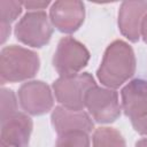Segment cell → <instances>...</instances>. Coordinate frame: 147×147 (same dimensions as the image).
<instances>
[{
    "label": "cell",
    "mask_w": 147,
    "mask_h": 147,
    "mask_svg": "<svg viewBox=\"0 0 147 147\" xmlns=\"http://www.w3.org/2000/svg\"><path fill=\"white\" fill-rule=\"evenodd\" d=\"M136 67L133 48L126 41L117 39L107 46L96 77L105 87L116 90L134 75Z\"/></svg>",
    "instance_id": "cell-1"
},
{
    "label": "cell",
    "mask_w": 147,
    "mask_h": 147,
    "mask_svg": "<svg viewBox=\"0 0 147 147\" xmlns=\"http://www.w3.org/2000/svg\"><path fill=\"white\" fill-rule=\"evenodd\" d=\"M40 68L38 54L17 45L5 46L0 52L1 84L24 82L34 77Z\"/></svg>",
    "instance_id": "cell-2"
},
{
    "label": "cell",
    "mask_w": 147,
    "mask_h": 147,
    "mask_svg": "<svg viewBox=\"0 0 147 147\" xmlns=\"http://www.w3.org/2000/svg\"><path fill=\"white\" fill-rule=\"evenodd\" d=\"M95 80L88 72H82L69 77H59L52 88L60 106L71 110H84L87 92L94 87Z\"/></svg>",
    "instance_id": "cell-3"
},
{
    "label": "cell",
    "mask_w": 147,
    "mask_h": 147,
    "mask_svg": "<svg viewBox=\"0 0 147 147\" xmlns=\"http://www.w3.org/2000/svg\"><path fill=\"white\" fill-rule=\"evenodd\" d=\"M90 52L74 37H63L59 40L53 55V65L60 77L78 75L90 61Z\"/></svg>",
    "instance_id": "cell-4"
},
{
    "label": "cell",
    "mask_w": 147,
    "mask_h": 147,
    "mask_svg": "<svg viewBox=\"0 0 147 147\" xmlns=\"http://www.w3.org/2000/svg\"><path fill=\"white\" fill-rule=\"evenodd\" d=\"M53 28L46 11H28L16 23L14 33L20 42L33 48H41L49 42Z\"/></svg>",
    "instance_id": "cell-5"
},
{
    "label": "cell",
    "mask_w": 147,
    "mask_h": 147,
    "mask_svg": "<svg viewBox=\"0 0 147 147\" xmlns=\"http://www.w3.org/2000/svg\"><path fill=\"white\" fill-rule=\"evenodd\" d=\"M85 108L88 110L90 116L100 124L115 122L122 113L118 93L113 88L98 85L87 92Z\"/></svg>",
    "instance_id": "cell-6"
},
{
    "label": "cell",
    "mask_w": 147,
    "mask_h": 147,
    "mask_svg": "<svg viewBox=\"0 0 147 147\" xmlns=\"http://www.w3.org/2000/svg\"><path fill=\"white\" fill-rule=\"evenodd\" d=\"M21 108L29 115L40 116L48 113L54 105L51 87L41 80H29L23 83L17 93Z\"/></svg>",
    "instance_id": "cell-7"
},
{
    "label": "cell",
    "mask_w": 147,
    "mask_h": 147,
    "mask_svg": "<svg viewBox=\"0 0 147 147\" xmlns=\"http://www.w3.org/2000/svg\"><path fill=\"white\" fill-rule=\"evenodd\" d=\"M52 25L62 33L76 32L85 20V5L78 0H59L51 5Z\"/></svg>",
    "instance_id": "cell-8"
},
{
    "label": "cell",
    "mask_w": 147,
    "mask_h": 147,
    "mask_svg": "<svg viewBox=\"0 0 147 147\" xmlns=\"http://www.w3.org/2000/svg\"><path fill=\"white\" fill-rule=\"evenodd\" d=\"M147 14V1H123L118 9V29L131 42L140 39L141 24Z\"/></svg>",
    "instance_id": "cell-9"
},
{
    "label": "cell",
    "mask_w": 147,
    "mask_h": 147,
    "mask_svg": "<svg viewBox=\"0 0 147 147\" xmlns=\"http://www.w3.org/2000/svg\"><path fill=\"white\" fill-rule=\"evenodd\" d=\"M121 106L131 121L147 115V79L130 80L121 91Z\"/></svg>",
    "instance_id": "cell-10"
},
{
    "label": "cell",
    "mask_w": 147,
    "mask_h": 147,
    "mask_svg": "<svg viewBox=\"0 0 147 147\" xmlns=\"http://www.w3.org/2000/svg\"><path fill=\"white\" fill-rule=\"evenodd\" d=\"M32 129L31 117L17 111L1 122V142L10 147H29Z\"/></svg>",
    "instance_id": "cell-11"
},
{
    "label": "cell",
    "mask_w": 147,
    "mask_h": 147,
    "mask_svg": "<svg viewBox=\"0 0 147 147\" xmlns=\"http://www.w3.org/2000/svg\"><path fill=\"white\" fill-rule=\"evenodd\" d=\"M51 121L57 134L75 131L90 133L94 129V123L88 113L84 110H71L62 106H56L53 109Z\"/></svg>",
    "instance_id": "cell-12"
},
{
    "label": "cell",
    "mask_w": 147,
    "mask_h": 147,
    "mask_svg": "<svg viewBox=\"0 0 147 147\" xmlns=\"http://www.w3.org/2000/svg\"><path fill=\"white\" fill-rule=\"evenodd\" d=\"M92 147H126V142L116 129L101 126L93 132Z\"/></svg>",
    "instance_id": "cell-13"
},
{
    "label": "cell",
    "mask_w": 147,
    "mask_h": 147,
    "mask_svg": "<svg viewBox=\"0 0 147 147\" xmlns=\"http://www.w3.org/2000/svg\"><path fill=\"white\" fill-rule=\"evenodd\" d=\"M55 147H91L88 133L83 131L59 134Z\"/></svg>",
    "instance_id": "cell-14"
},
{
    "label": "cell",
    "mask_w": 147,
    "mask_h": 147,
    "mask_svg": "<svg viewBox=\"0 0 147 147\" xmlns=\"http://www.w3.org/2000/svg\"><path fill=\"white\" fill-rule=\"evenodd\" d=\"M23 9L22 1L1 0L0 1V24L10 25L21 15Z\"/></svg>",
    "instance_id": "cell-15"
},
{
    "label": "cell",
    "mask_w": 147,
    "mask_h": 147,
    "mask_svg": "<svg viewBox=\"0 0 147 147\" xmlns=\"http://www.w3.org/2000/svg\"><path fill=\"white\" fill-rule=\"evenodd\" d=\"M0 95H1V102H0V110H1V122L7 119L9 116L14 115L15 113H17V107H18V102L16 99V95L14 93V91L2 87L0 91Z\"/></svg>",
    "instance_id": "cell-16"
},
{
    "label": "cell",
    "mask_w": 147,
    "mask_h": 147,
    "mask_svg": "<svg viewBox=\"0 0 147 147\" xmlns=\"http://www.w3.org/2000/svg\"><path fill=\"white\" fill-rule=\"evenodd\" d=\"M22 5L25 9H29V11H37V10H42L49 5H52L49 1H36V0H28V1H22Z\"/></svg>",
    "instance_id": "cell-17"
},
{
    "label": "cell",
    "mask_w": 147,
    "mask_h": 147,
    "mask_svg": "<svg viewBox=\"0 0 147 147\" xmlns=\"http://www.w3.org/2000/svg\"><path fill=\"white\" fill-rule=\"evenodd\" d=\"M131 124L136 132H138L141 136H147V115L141 118L131 121Z\"/></svg>",
    "instance_id": "cell-18"
},
{
    "label": "cell",
    "mask_w": 147,
    "mask_h": 147,
    "mask_svg": "<svg viewBox=\"0 0 147 147\" xmlns=\"http://www.w3.org/2000/svg\"><path fill=\"white\" fill-rule=\"evenodd\" d=\"M140 36L142 38V40L147 44V14L145 15L144 20H142V24H141V32Z\"/></svg>",
    "instance_id": "cell-19"
},
{
    "label": "cell",
    "mask_w": 147,
    "mask_h": 147,
    "mask_svg": "<svg viewBox=\"0 0 147 147\" xmlns=\"http://www.w3.org/2000/svg\"><path fill=\"white\" fill-rule=\"evenodd\" d=\"M134 147H147V137L146 138H142L140 140H138L136 142V146Z\"/></svg>",
    "instance_id": "cell-20"
},
{
    "label": "cell",
    "mask_w": 147,
    "mask_h": 147,
    "mask_svg": "<svg viewBox=\"0 0 147 147\" xmlns=\"http://www.w3.org/2000/svg\"><path fill=\"white\" fill-rule=\"evenodd\" d=\"M1 147H10V146H8V145H6V144L1 142Z\"/></svg>",
    "instance_id": "cell-21"
}]
</instances>
